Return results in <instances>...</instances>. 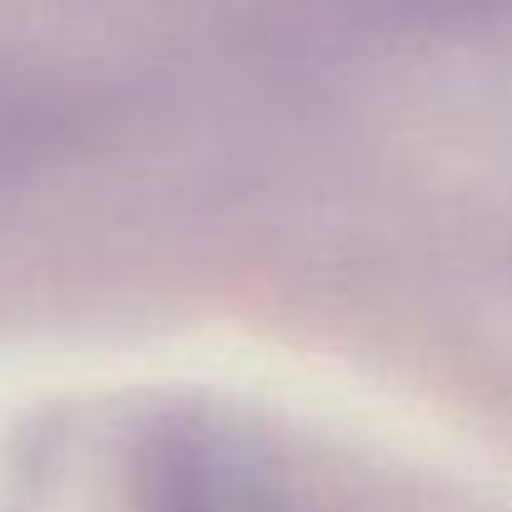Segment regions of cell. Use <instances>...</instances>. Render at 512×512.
<instances>
[{
    "label": "cell",
    "mask_w": 512,
    "mask_h": 512,
    "mask_svg": "<svg viewBox=\"0 0 512 512\" xmlns=\"http://www.w3.org/2000/svg\"><path fill=\"white\" fill-rule=\"evenodd\" d=\"M161 492L166 512H307L262 462L216 437L176 442L161 462Z\"/></svg>",
    "instance_id": "cell-1"
}]
</instances>
